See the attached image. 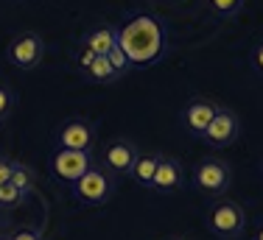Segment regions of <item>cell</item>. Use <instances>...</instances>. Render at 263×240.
<instances>
[{
  "mask_svg": "<svg viewBox=\"0 0 263 240\" xmlns=\"http://www.w3.org/2000/svg\"><path fill=\"white\" fill-rule=\"evenodd\" d=\"M6 56L9 62L17 67V70H34V67L42 65L45 59V39H42L36 31H20L9 39L6 45Z\"/></svg>",
  "mask_w": 263,
  "mask_h": 240,
  "instance_id": "cell-1",
  "label": "cell"
},
{
  "mask_svg": "<svg viewBox=\"0 0 263 240\" xmlns=\"http://www.w3.org/2000/svg\"><path fill=\"white\" fill-rule=\"evenodd\" d=\"M193 185L199 187L204 195H224L233 185V168L230 162L208 156L193 168Z\"/></svg>",
  "mask_w": 263,
  "mask_h": 240,
  "instance_id": "cell-2",
  "label": "cell"
},
{
  "mask_svg": "<svg viewBox=\"0 0 263 240\" xmlns=\"http://www.w3.org/2000/svg\"><path fill=\"white\" fill-rule=\"evenodd\" d=\"M112 193H115V182L98 165H92L79 182H73V195H76L81 204H90V207L106 204Z\"/></svg>",
  "mask_w": 263,
  "mask_h": 240,
  "instance_id": "cell-3",
  "label": "cell"
},
{
  "mask_svg": "<svg viewBox=\"0 0 263 240\" xmlns=\"http://www.w3.org/2000/svg\"><path fill=\"white\" fill-rule=\"evenodd\" d=\"M208 224L213 229V235L221 237V240H233L243 232L247 226V212L238 201H218L216 207L210 210Z\"/></svg>",
  "mask_w": 263,
  "mask_h": 240,
  "instance_id": "cell-4",
  "label": "cell"
},
{
  "mask_svg": "<svg viewBox=\"0 0 263 240\" xmlns=\"http://www.w3.org/2000/svg\"><path fill=\"white\" fill-rule=\"evenodd\" d=\"M238 134H241V120L233 109H227V106H218V112L213 115V120L208 123V129H204L202 140L213 145V148H227V145H233L238 140Z\"/></svg>",
  "mask_w": 263,
  "mask_h": 240,
  "instance_id": "cell-5",
  "label": "cell"
},
{
  "mask_svg": "<svg viewBox=\"0 0 263 240\" xmlns=\"http://www.w3.org/2000/svg\"><path fill=\"white\" fill-rule=\"evenodd\" d=\"M137 156H140V151L132 140H112L101 151V168L109 176H129Z\"/></svg>",
  "mask_w": 263,
  "mask_h": 240,
  "instance_id": "cell-6",
  "label": "cell"
},
{
  "mask_svg": "<svg viewBox=\"0 0 263 240\" xmlns=\"http://www.w3.org/2000/svg\"><path fill=\"white\" fill-rule=\"evenodd\" d=\"M92 165H96V159H92V154H87V151H67V148H59V151L53 154V159H51L53 173L59 176L62 182H70V185H73V182H79Z\"/></svg>",
  "mask_w": 263,
  "mask_h": 240,
  "instance_id": "cell-7",
  "label": "cell"
},
{
  "mask_svg": "<svg viewBox=\"0 0 263 240\" xmlns=\"http://www.w3.org/2000/svg\"><path fill=\"white\" fill-rule=\"evenodd\" d=\"M185 185V168L177 156H165L160 154V162H157V170L152 176V185L148 190L160 193V195H171V193H179Z\"/></svg>",
  "mask_w": 263,
  "mask_h": 240,
  "instance_id": "cell-8",
  "label": "cell"
},
{
  "mask_svg": "<svg viewBox=\"0 0 263 240\" xmlns=\"http://www.w3.org/2000/svg\"><path fill=\"white\" fill-rule=\"evenodd\" d=\"M56 145L67 151H87V154H92V148H96V129H92V123H87L81 117L67 120L56 131Z\"/></svg>",
  "mask_w": 263,
  "mask_h": 240,
  "instance_id": "cell-9",
  "label": "cell"
},
{
  "mask_svg": "<svg viewBox=\"0 0 263 240\" xmlns=\"http://www.w3.org/2000/svg\"><path fill=\"white\" fill-rule=\"evenodd\" d=\"M218 106H221V104H218V101H213V98H204V95L193 98L191 104L185 106V112H182L187 131H191L193 137H202L204 129H208V123L213 120V115L218 112Z\"/></svg>",
  "mask_w": 263,
  "mask_h": 240,
  "instance_id": "cell-10",
  "label": "cell"
},
{
  "mask_svg": "<svg viewBox=\"0 0 263 240\" xmlns=\"http://www.w3.org/2000/svg\"><path fill=\"white\" fill-rule=\"evenodd\" d=\"M118 42H121V34H118L115 25H96L92 31H87L81 36V48L92 50L96 56H106Z\"/></svg>",
  "mask_w": 263,
  "mask_h": 240,
  "instance_id": "cell-11",
  "label": "cell"
},
{
  "mask_svg": "<svg viewBox=\"0 0 263 240\" xmlns=\"http://www.w3.org/2000/svg\"><path fill=\"white\" fill-rule=\"evenodd\" d=\"M84 75L92 81V84H101V87L121 81V73L109 65V59H106V56H96V59H92V65L84 70Z\"/></svg>",
  "mask_w": 263,
  "mask_h": 240,
  "instance_id": "cell-12",
  "label": "cell"
},
{
  "mask_svg": "<svg viewBox=\"0 0 263 240\" xmlns=\"http://www.w3.org/2000/svg\"><path fill=\"white\" fill-rule=\"evenodd\" d=\"M157 162H160V154H140L137 156V162H135V168H132V179L137 182V185H143V187H148L152 185V176H154V170H157Z\"/></svg>",
  "mask_w": 263,
  "mask_h": 240,
  "instance_id": "cell-13",
  "label": "cell"
},
{
  "mask_svg": "<svg viewBox=\"0 0 263 240\" xmlns=\"http://www.w3.org/2000/svg\"><path fill=\"white\" fill-rule=\"evenodd\" d=\"M11 185L17 187L23 195H28L31 190H34V185H36V176H34V170H31L28 165H23L20 159H14V170H11Z\"/></svg>",
  "mask_w": 263,
  "mask_h": 240,
  "instance_id": "cell-14",
  "label": "cell"
},
{
  "mask_svg": "<svg viewBox=\"0 0 263 240\" xmlns=\"http://www.w3.org/2000/svg\"><path fill=\"white\" fill-rule=\"evenodd\" d=\"M106 59H109V65L115 67L118 73H121V78H123V75H129V70H132V62H129L126 50L121 48V42H118V45L109 50V53H106Z\"/></svg>",
  "mask_w": 263,
  "mask_h": 240,
  "instance_id": "cell-15",
  "label": "cell"
},
{
  "mask_svg": "<svg viewBox=\"0 0 263 240\" xmlns=\"http://www.w3.org/2000/svg\"><path fill=\"white\" fill-rule=\"evenodd\" d=\"M23 198H26V195L17 190L11 182L0 185V207H17V204H23Z\"/></svg>",
  "mask_w": 263,
  "mask_h": 240,
  "instance_id": "cell-16",
  "label": "cell"
},
{
  "mask_svg": "<svg viewBox=\"0 0 263 240\" xmlns=\"http://www.w3.org/2000/svg\"><path fill=\"white\" fill-rule=\"evenodd\" d=\"M210 3H213V11L218 17H235L241 11L243 0H210Z\"/></svg>",
  "mask_w": 263,
  "mask_h": 240,
  "instance_id": "cell-17",
  "label": "cell"
},
{
  "mask_svg": "<svg viewBox=\"0 0 263 240\" xmlns=\"http://www.w3.org/2000/svg\"><path fill=\"white\" fill-rule=\"evenodd\" d=\"M11 106H14V95H11L9 87L0 84V120H3V117L11 112Z\"/></svg>",
  "mask_w": 263,
  "mask_h": 240,
  "instance_id": "cell-18",
  "label": "cell"
},
{
  "mask_svg": "<svg viewBox=\"0 0 263 240\" xmlns=\"http://www.w3.org/2000/svg\"><path fill=\"white\" fill-rule=\"evenodd\" d=\"M9 240H42V235L36 229H31V226H20V229H14L9 235Z\"/></svg>",
  "mask_w": 263,
  "mask_h": 240,
  "instance_id": "cell-19",
  "label": "cell"
},
{
  "mask_svg": "<svg viewBox=\"0 0 263 240\" xmlns=\"http://www.w3.org/2000/svg\"><path fill=\"white\" fill-rule=\"evenodd\" d=\"M92 59H96V53L92 50H87V48H79V53H76V62H79V70L84 73L87 67L92 65Z\"/></svg>",
  "mask_w": 263,
  "mask_h": 240,
  "instance_id": "cell-20",
  "label": "cell"
},
{
  "mask_svg": "<svg viewBox=\"0 0 263 240\" xmlns=\"http://www.w3.org/2000/svg\"><path fill=\"white\" fill-rule=\"evenodd\" d=\"M11 170H14V159L3 156V159H0V185H6V182L11 179Z\"/></svg>",
  "mask_w": 263,
  "mask_h": 240,
  "instance_id": "cell-21",
  "label": "cell"
},
{
  "mask_svg": "<svg viewBox=\"0 0 263 240\" xmlns=\"http://www.w3.org/2000/svg\"><path fill=\"white\" fill-rule=\"evenodd\" d=\"M252 62H255V67H258V70L263 73V42L258 48H255V53H252Z\"/></svg>",
  "mask_w": 263,
  "mask_h": 240,
  "instance_id": "cell-22",
  "label": "cell"
},
{
  "mask_svg": "<svg viewBox=\"0 0 263 240\" xmlns=\"http://www.w3.org/2000/svg\"><path fill=\"white\" fill-rule=\"evenodd\" d=\"M255 240H263V226H260V232H258V235H255Z\"/></svg>",
  "mask_w": 263,
  "mask_h": 240,
  "instance_id": "cell-23",
  "label": "cell"
},
{
  "mask_svg": "<svg viewBox=\"0 0 263 240\" xmlns=\"http://www.w3.org/2000/svg\"><path fill=\"white\" fill-rule=\"evenodd\" d=\"M168 240H187V237H168Z\"/></svg>",
  "mask_w": 263,
  "mask_h": 240,
  "instance_id": "cell-24",
  "label": "cell"
},
{
  "mask_svg": "<svg viewBox=\"0 0 263 240\" xmlns=\"http://www.w3.org/2000/svg\"><path fill=\"white\" fill-rule=\"evenodd\" d=\"M260 173H263V159H260Z\"/></svg>",
  "mask_w": 263,
  "mask_h": 240,
  "instance_id": "cell-25",
  "label": "cell"
},
{
  "mask_svg": "<svg viewBox=\"0 0 263 240\" xmlns=\"http://www.w3.org/2000/svg\"><path fill=\"white\" fill-rule=\"evenodd\" d=\"M0 240H9V237H3V235H0Z\"/></svg>",
  "mask_w": 263,
  "mask_h": 240,
  "instance_id": "cell-26",
  "label": "cell"
}]
</instances>
